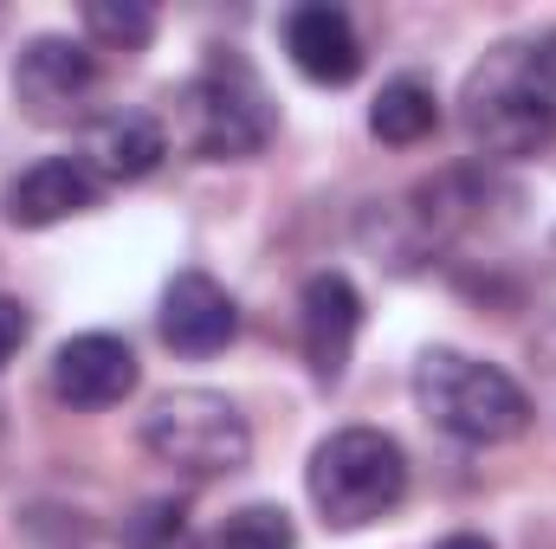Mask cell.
<instances>
[{"label": "cell", "mask_w": 556, "mask_h": 549, "mask_svg": "<svg viewBox=\"0 0 556 549\" xmlns=\"http://www.w3.org/2000/svg\"><path fill=\"white\" fill-rule=\"evenodd\" d=\"M415 401L440 433H453L466 446H505L531 426V395L505 369H492L479 356H459V349H427L420 356Z\"/></svg>", "instance_id": "obj_3"}, {"label": "cell", "mask_w": 556, "mask_h": 549, "mask_svg": "<svg viewBox=\"0 0 556 549\" xmlns=\"http://www.w3.org/2000/svg\"><path fill=\"white\" fill-rule=\"evenodd\" d=\"M91 91H98V59L78 46V39H59V33H39L20 46L13 59V104L59 130V124H78L91 111Z\"/></svg>", "instance_id": "obj_6"}, {"label": "cell", "mask_w": 556, "mask_h": 549, "mask_svg": "<svg viewBox=\"0 0 556 549\" xmlns=\"http://www.w3.org/2000/svg\"><path fill=\"white\" fill-rule=\"evenodd\" d=\"M369 130H376V142H389V149L427 142L440 130V98H433V85H420V78H389L382 98L369 104Z\"/></svg>", "instance_id": "obj_13"}, {"label": "cell", "mask_w": 556, "mask_h": 549, "mask_svg": "<svg viewBox=\"0 0 556 549\" xmlns=\"http://www.w3.org/2000/svg\"><path fill=\"white\" fill-rule=\"evenodd\" d=\"M466 137L498 162L538 155L556 142V33L492 46L459 91Z\"/></svg>", "instance_id": "obj_1"}, {"label": "cell", "mask_w": 556, "mask_h": 549, "mask_svg": "<svg viewBox=\"0 0 556 549\" xmlns=\"http://www.w3.org/2000/svg\"><path fill=\"white\" fill-rule=\"evenodd\" d=\"M311 505L330 531H363L408 498V452L382 426H337L304 465Z\"/></svg>", "instance_id": "obj_2"}, {"label": "cell", "mask_w": 556, "mask_h": 549, "mask_svg": "<svg viewBox=\"0 0 556 549\" xmlns=\"http://www.w3.org/2000/svg\"><path fill=\"white\" fill-rule=\"evenodd\" d=\"M162 155H168L162 117H149V111H104V117H91L78 162L98 181H142V175L162 168Z\"/></svg>", "instance_id": "obj_12"}, {"label": "cell", "mask_w": 556, "mask_h": 549, "mask_svg": "<svg viewBox=\"0 0 556 549\" xmlns=\"http://www.w3.org/2000/svg\"><path fill=\"white\" fill-rule=\"evenodd\" d=\"M285 52H291V65L311 85H350L363 72L356 20L343 7H330V0H311V7H291L285 13Z\"/></svg>", "instance_id": "obj_11"}, {"label": "cell", "mask_w": 556, "mask_h": 549, "mask_svg": "<svg viewBox=\"0 0 556 549\" xmlns=\"http://www.w3.org/2000/svg\"><path fill=\"white\" fill-rule=\"evenodd\" d=\"M142 446L181 478H227L253 459V426L214 388H175L142 413Z\"/></svg>", "instance_id": "obj_4"}, {"label": "cell", "mask_w": 556, "mask_h": 549, "mask_svg": "<svg viewBox=\"0 0 556 549\" xmlns=\"http://www.w3.org/2000/svg\"><path fill=\"white\" fill-rule=\"evenodd\" d=\"M356 330H363V291L343 272L304 278V291H298V343H304V362H311L317 382H343Z\"/></svg>", "instance_id": "obj_8"}, {"label": "cell", "mask_w": 556, "mask_h": 549, "mask_svg": "<svg viewBox=\"0 0 556 549\" xmlns=\"http://www.w3.org/2000/svg\"><path fill=\"white\" fill-rule=\"evenodd\" d=\"M85 33L91 39H104V46H117V52H142L149 39H155V13L137 7V0H91L85 7Z\"/></svg>", "instance_id": "obj_16"}, {"label": "cell", "mask_w": 556, "mask_h": 549, "mask_svg": "<svg viewBox=\"0 0 556 549\" xmlns=\"http://www.w3.org/2000/svg\"><path fill=\"white\" fill-rule=\"evenodd\" d=\"M98 194H104V181L78 155H46V162H33L26 175L7 181V220L26 227V233H39V227H59L72 214L98 207Z\"/></svg>", "instance_id": "obj_10"}, {"label": "cell", "mask_w": 556, "mask_h": 549, "mask_svg": "<svg viewBox=\"0 0 556 549\" xmlns=\"http://www.w3.org/2000/svg\"><path fill=\"white\" fill-rule=\"evenodd\" d=\"M240 336V304L220 278L207 272H175L162 291V343L175 356H220Z\"/></svg>", "instance_id": "obj_9"}, {"label": "cell", "mask_w": 556, "mask_h": 549, "mask_svg": "<svg viewBox=\"0 0 556 549\" xmlns=\"http://www.w3.org/2000/svg\"><path fill=\"white\" fill-rule=\"evenodd\" d=\"M137 382H142L137 349L124 336H111V330H85L52 356V395L78 413H104L117 401H130Z\"/></svg>", "instance_id": "obj_7"}, {"label": "cell", "mask_w": 556, "mask_h": 549, "mask_svg": "<svg viewBox=\"0 0 556 549\" xmlns=\"http://www.w3.org/2000/svg\"><path fill=\"white\" fill-rule=\"evenodd\" d=\"M214 549H298V531H291V518L278 505H240L220 524Z\"/></svg>", "instance_id": "obj_15"}, {"label": "cell", "mask_w": 556, "mask_h": 549, "mask_svg": "<svg viewBox=\"0 0 556 549\" xmlns=\"http://www.w3.org/2000/svg\"><path fill=\"white\" fill-rule=\"evenodd\" d=\"M181 142L207 162H247L273 142V104L240 59H214L181 91Z\"/></svg>", "instance_id": "obj_5"}, {"label": "cell", "mask_w": 556, "mask_h": 549, "mask_svg": "<svg viewBox=\"0 0 556 549\" xmlns=\"http://www.w3.org/2000/svg\"><path fill=\"white\" fill-rule=\"evenodd\" d=\"M124 549H201V537H194L188 505H175V498H149L137 518L124 524Z\"/></svg>", "instance_id": "obj_14"}, {"label": "cell", "mask_w": 556, "mask_h": 549, "mask_svg": "<svg viewBox=\"0 0 556 549\" xmlns=\"http://www.w3.org/2000/svg\"><path fill=\"white\" fill-rule=\"evenodd\" d=\"M33 336V317H26V304L20 297H0V375H7V362L20 356V343Z\"/></svg>", "instance_id": "obj_17"}, {"label": "cell", "mask_w": 556, "mask_h": 549, "mask_svg": "<svg viewBox=\"0 0 556 549\" xmlns=\"http://www.w3.org/2000/svg\"><path fill=\"white\" fill-rule=\"evenodd\" d=\"M433 549H492V544H485L479 531H459V537H440V544H433Z\"/></svg>", "instance_id": "obj_18"}]
</instances>
